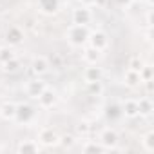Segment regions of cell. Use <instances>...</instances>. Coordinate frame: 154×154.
<instances>
[{
  "mask_svg": "<svg viewBox=\"0 0 154 154\" xmlns=\"http://www.w3.org/2000/svg\"><path fill=\"white\" fill-rule=\"evenodd\" d=\"M141 147L145 152H154V132L149 131L141 136Z\"/></svg>",
  "mask_w": 154,
  "mask_h": 154,
  "instance_id": "obj_22",
  "label": "cell"
},
{
  "mask_svg": "<svg viewBox=\"0 0 154 154\" xmlns=\"http://www.w3.org/2000/svg\"><path fill=\"white\" fill-rule=\"evenodd\" d=\"M123 84L127 87H138V85H141L140 72L138 71H132V69H127L125 74H123Z\"/></svg>",
  "mask_w": 154,
  "mask_h": 154,
  "instance_id": "obj_18",
  "label": "cell"
},
{
  "mask_svg": "<svg viewBox=\"0 0 154 154\" xmlns=\"http://www.w3.org/2000/svg\"><path fill=\"white\" fill-rule=\"evenodd\" d=\"M40 149H42L40 143L35 140H22L17 145V152H20V154H36V152H40Z\"/></svg>",
  "mask_w": 154,
  "mask_h": 154,
  "instance_id": "obj_15",
  "label": "cell"
},
{
  "mask_svg": "<svg viewBox=\"0 0 154 154\" xmlns=\"http://www.w3.org/2000/svg\"><path fill=\"white\" fill-rule=\"evenodd\" d=\"M26 40V33L20 26H9L6 29V44L11 45V47H18L22 45Z\"/></svg>",
  "mask_w": 154,
  "mask_h": 154,
  "instance_id": "obj_4",
  "label": "cell"
},
{
  "mask_svg": "<svg viewBox=\"0 0 154 154\" xmlns=\"http://www.w3.org/2000/svg\"><path fill=\"white\" fill-rule=\"evenodd\" d=\"M35 116H36L35 107L31 103H24L22 102V103H17V111H15V120L13 122L20 123V125H27V123H31L35 120Z\"/></svg>",
  "mask_w": 154,
  "mask_h": 154,
  "instance_id": "obj_3",
  "label": "cell"
},
{
  "mask_svg": "<svg viewBox=\"0 0 154 154\" xmlns=\"http://www.w3.org/2000/svg\"><path fill=\"white\" fill-rule=\"evenodd\" d=\"M36 100H38V105H40L42 109H53V107L56 105V102H58V94H56L54 89L45 87V89L42 91V94H40Z\"/></svg>",
  "mask_w": 154,
  "mask_h": 154,
  "instance_id": "obj_11",
  "label": "cell"
},
{
  "mask_svg": "<svg viewBox=\"0 0 154 154\" xmlns=\"http://www.w3.org/2000/svg\"><path fill=\"white\" fill-rule=\"evenodd\" d=\"M89 45L100 49V51H105L109 47V35L102 29H96V31H91L89 33V40H87Z\"/></svg>",
  "mask_w": 154,
  "mask_h": 154,
  "instance_id": "obj_7",
  "label": "cell"
},
{
  "mask_svg": "<svg viewBox=\"0 0 154 154\" xmlns=\"http://www.w3.org/2000/svg\"><path fill=\"white\" fill-rule=\"evenodd\" d=\"M141 84H145L147 94H152V91H154V78H152V80H147V82H141Z\"/></svg>",
  "mask_w": 154,
  "mask_h": 154,
  "instance_id": "obj_28",
  "label": "cell"
},
{
  "mask_svg": "<svg viewBox=\"0 0 154 154\" xmlns=\"http://www.w3.org/2000/svg\"><path fill=\"white\" fill-rule=\"evenodd\" d=\"M71 18H72V24L89 26V24L93 22V11H91V8H87V6H80V8L72 9Z\"/></svg>",
  "mask_w": 154,
  "mask_h": 154,
  "instance_id": "obj_6",
  "label": "cell"
},
{
  "mask_svg": "<svg viewBox=\"0 0 154 154\" xmlns=\"http://www.w3.org/2000/svg\"><path fill=\"white\" fill-rule=\"evenodd\" d=\"M91 131H93V127H91V123L89 122H80L78 125H76V134L78 136H82V138H85V136H89L91 134Z\"/></svg>",
  "mask_w": 154,
  "mask_h": 154,
  "instance_id": "obj_25",
  "label": "cell"
},
{
  "mask_svg": "<svg viewBox=\"0 0 154 154\" xmlns=\"http://www.w3.org/2000/svg\"><path fill=\"white\" fill-rule=\"evenodd\" d=\"M136 2H149V0H136Z\"/></svg>",
  "mask_w": 154,
  "mask_h": 154,
  "instance_id": "obj_32",
  "label": "cell"
},
{
  "mask_svg": "<svg viewBox=\"0 0 154 154\" xmlns=\"http://www.w3.org/2000/svg\"><path fill=\"white\" fill-rule=\"evenodd\" d=\"M36 8L42 15L45 17H53L60 11L62 8V0H36Z\"/></svg>",
  "mask_w": 154,
  "mask_h": 154,
  "instance_id": "obj_10",
  "label": "cell"
},
{
  "mask_svg": "<svg viewBox=\"0 0 154 154\" xmlns=\"http://www.w3.org/2000/svg\"><path fill=\"white\" fill-rule=\"evenodd\" d=\"M72 140H74L72 136H63V138H60V143H62L63 147H71V145H72Z\"/></svg>",
  "mask_w": 154,
  "mask_h": 154,
  "instance_id": "obj_29",
  "label": "cell"
},
{
  "mask_svg": "<svg viewBox=\"0 0 154 154\" xmlns=\"http://www.w3.org/2000/svg\"><path fill=\"white\" fill-rule=\"evenodd\" d=\"M154 111V103L150 96H141L138 100V116H150Z\"/></svg>",
  "mask_w": 154,
  "mask_h": 154,
  "instance_id": "obj_16",
  "label": "cell"
},
{
  "mask_svg": "<svg viewBox=\"0 0 154 154\" xmlns=\"http://www.w3.org/2000/svg\"><path fill=\"white\" fill-rule=\"evenodd\" d=\"M15 111H17V103L13 102H4L0 105V118L6 122H13L15 120Z\"/></svg>",
  "mask_w": 154,
  "mask_h": 154,
  "instance_id": "obj_17",
  "label": "cell"
},
{
  "mask_svg": "<svg viewBox=\"0 0 154 154\" xmlns=\"http://www.w3.org/2000/svg\"><path fill=\"white\" fill-rule=\"evenodd\" d=\"M89 26H78V24H72L67 31H65V36H67V42L72 45V47H84L89 40Z\"/></svg>",
  "mask_w": 154,
  "mask_h": 154,
  "instance_id": "obj_1",
  "label": "cell"
},
{
  "mask_svg": "<svg viewBox=\"0 0 154 154\" xmlns=\"http://www.w3.org/2000/svg\"><path fill=\"white\" fill-rule=\"evenodd\" d=\"M84 80L85 82H102L103 80V69L98 63H91L84 69Z\"/></svg>",
  "mask_w": 154,
  "mask_h": 154,
  "instance_id": "obj_13",
  "label": "cell"
},
{
  "mask_svg": "<svg viewBox=\"0 0 154 154\" xmlns=\"http://www.w3.org/2000/svg\"><path fill=\"white\" fill-rule=\"evenodd\" d=\"M98 141H100V145H102L105 150H118L120 134L116 132V129H112V127H105V129L100 131Z\"/></svg>",
  "mask_w": 154,
  "mask_h": 154,
  "instance_id": "obj_2",
  "label": "cell"
},
{
  "mask_svg": "<svg viewBox=\"0 0 154 154\" xmlns=\"http://www.w3.org/2000/svg\"><path fill=\"white\" fill-rule=\"evenodd\" d=\"M122 107V116L125 118H138V100L136 98H127L123 100V103L120 105Z\"/></svg>",
  "mask_w": 154,
  "mask_h": 154,
  "instance_id": "obj_14",
  "label": "cell"
},
{
  "mask_svg": "<svg viewBox=\"0 0 154 154\" xmlns=\"http://www.w3.org/2000/svg\"><path fill=\"white\" fill-rule=\"evenodd\" d=\"M17 54H15V49L11 47V45H2L0 47V65L2 63H6L8 60H11V58H15Z\"/></svg>",
  "mask_w": 154,
  "mask_h": 154,
  "instance_id": "obj_23",
  "label": "cell"
},
{
  "mask_svg": "<svg viewBox=\"0 0 154 154\" xmlns=\"http://www.w3.org/2000/svg\"><path fill=\"white\" fill-rule=\"evenodd\" d=\"M82 152H85V154H100V152H105V149L100 145V141H96V140H87V141L82 145Z\"/></svg>",
  "mask_w": 154,
  "mask_h": 154,
  "instance_id": "obj_19",
  "label": "cell"
},
{
  "mask_svg": "<svg viewBox=\"0 0 154 154\" xmlns=\"http://www.w3.org/2000/svg\"><path fill=\"white\" fill-rule=\"evenodd\" d=\"M49 67H51L49 60H47L45 56H42V54L35 56V58L31 60V63H29L31 72H33L35 76H40V78H42L44 74H47V72H49Z\"/></svg>",
  "mask_w": 154,
  "mask_h": 154,
  "instance_id": "obj_9",
  "label": "cell"
},
{
  "mask_svg": "<svg viewBox=\"0 0 154 154\" xmlns=\"http://www.w3.org/2000/svg\"><path fill=\"white\" fill-rule=\"evenodd\" d=\"M107 116H109L111 120H114V118L122 116V107H120V105H116V103L109 105V107H107Z\"/></svg>",
  "mask_w": 154,
  "mask_h": 154,
  "instance_id": "obj_26",
  "label": "cell"
},
{
  "mask_svg": "<svg viewBox=\"0 0 154 154\" xmlns=\"http://www.w3.org/2000/svg\"><path fill=\"white\" fill-rule=\"evenodd\" d=\"M0 67H2V71H4V72H8V74H15V72H18V71H20V67H22V62H20V60L15 56V58L8 60L6 63H2Z\"/></svg>",
  "mask_w": 154,
  "mask_h": 154,
  "instance_id": "obj_21",
  "label": "cell"
},
{
  "mask_svg": "<svg viewBox=\"0 0 154 154\" xmlns=\"http://www.w3.org/2000/svg\"><path fill=\"white\" fill-rule=\"evenodd\" d=\"M47 87V84L40 78V76H35L33 80H29L27 84H26V87H24V91H26V94L29 96V98H33V100H36L40 94H42V91Z\"/></svg>",
  "mask_w": 154,
  "mask_h": 154,
  "instance_id": "obj_8",
  "label": "cell"
},
{
  "mask_svg": "<svg viewBox=\"0 0 154 154\" xmlns=\"http://www.w3.org/2000/svg\"><path fill=\"white\" fill-rule=\"evenodd\" d=\"M143 63H145V62H143L140 56H132V58L129 60V69H132V71H140Z\"/></svg>",
  "mask_w": 154,
  "mask_h": 154,
  "instance_id": "obj_27",
  "label": "cell"
},
{
  "mask_svg": "<svg viewBox=\"0 0 154 154\" xmlns=\"http://www.w3.org/2000/svg\"><path fill=\"white\" fill-rule=\"evenodd\" d=\"M138 72H140L141 82H147V80H152V78H154V69H152V65H150V63H143V65H141V69H140Z\"/></svg>",
  "mask_w": 154,
  "mask_h": 154,
  "instance_id": "obj_24",
  "label": "cell"
},
{
  "mask_svg": "<svg viewBox=\"0 0 154 154\" xmlns=\"http://www.w3.org/2000/svg\"><path fill=\"white\" fill-rule=\"evenodd\" d=\"M78 2H80V6L93 8V6H96V2H98V0H78Z\"/></svg>",
  "mask_w": 154,
  "mask_h": 154,
  "instance_id": "obj_31",
  "label": "cell"
},
{
  "mask_svg": "<svg viewBox=\"0 0 154 154\" xmlns=\"http://www.w3.org/2000/svg\"><path fill=\"white\" fill-rule=\"evenodd\" d=\"M132 2H134V0H114V4H116L118 8H129Z\"/></svg>",
  "mask_w": 154,
  "mask_h": 154,
  "instance_id": "obj_30",
  "label": "cell"
},
{
  "mask_svg": "<svg viewBox=\"0 0 154 154\" xmlns=\"http://www.w3.org/2000/svg\"><path fill=\"white\" fill-rule=\"evenodd\" d=\"M102 56H103V51H100V49H96V47H93V45H89V44L84 45L82 58H84V62H85L87 65H91V63H100Z\"/></svg>",
  "mask_w": 154,
  "mask_h": 154,
  "instance_id": "obj_12",
  "label": "cell"
},
{
  "mask_svg": "<svg viewBox=\"0 0 154 154\" xmlns=\"http://www.w3.org/2000/svg\"><path fill=\"white\" fill-rule=\"evenodd\" d=\"M36 141L40 143V147H56L60 143V136L51 127H44V129H40Z\"/></svg>",
  "mask_w": 154,
  "mask_h": 154,
  "instance_id": "obj_5",
  "label": "cell"
},
{
  "mask_svg": "<svg viewBox=\"0 0 154 154\" xmlns=\"http://www.w3.org/2000/svg\"><path fill=\"white\" fill-rule=\"evenodd\" d=\"M105 91L103 82H85V93L89 96H102Z\"/></svg>",
  "mask_w": 154,
  "mask_h": 154,
  "instance_id": "obj_20",
  "label": "cell"
}]
</instances>
